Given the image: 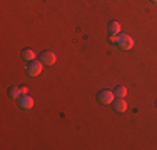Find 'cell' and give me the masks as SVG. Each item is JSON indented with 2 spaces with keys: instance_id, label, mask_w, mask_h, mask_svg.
Segmentation results:
<instances>
[{
  "instance_id": "cell-1",
  "label": "cell",
  "mask_w": 157,
  "mask_h": 150,
  "mask_svg": "<svg viewBox=\"0 0 157 150\" xmlns=\"http://www.w3.org/2000/svg\"><path fill=\"white\" fill-rule=\"evenodd\" d=\"M117 45L122 48V50H130L134 47V39L130 35H119Z\"/></svg>"
},
{
  "instance_id": "cell-2",
  "label": "cell",
  "mask_w": 157,
  "mask_h": 150,
  "mask_svg": "<svg viewBox=\"0 0 157 150\" xmlns=\"http://www.w3.org/2000/svg\"><path fill=\"white\" fill-rule=\"evenodd\" d=\"M42 65H44L42 62H37V60H33L30 65L27 67V73L30 75V77H37V75H40V73H42V69H44Z\"/></svg>"
},
{
  "instance_id": "cell-3",
  "label": "cell",
  "mask_w": 157,
  "mask_h": 150,
  "mask_svg": "<svg viewBox=\"0 0 157 150\" xmlns=\"http://www.w3.org/2000/svg\"><path fill=\"white\" fill-rule=\"evenodd\" d=\"M114 99H115L114 92H109V90H102V92L99 93V102L104 103V105H110L114 102Z\"/></svg>"
},
{
  "instance_id": "cell-4",
  "label": "cell",
  "mask_w": 157,
  "mask_h": 150,
  "mask_svg": "<svg viewBox=\"0 0 157 150\" xmlns=\"http://www.w3.org/2000/svg\"><path fill=\"white\" fill-rule=\"evenodd\" d=\"M18 107H20V110H30L33 107V99L29 95H22L18 100Z\"/></svg>"
},
{
  "instance_id": "cell-5",
  "label": "cell",
  "mask_w": 157,
  "mask_h": 150,
  "mask_svg": "<svg viewBox=\"0 0 157 150\" xmlns=\"http://www.w3.org/2000/svg\"><path fill=\"white\" fill-rule=\"evenodd\" d=\"M40 62L44 65H54L55 63V54L54 52H44L42 57H40Z\"/></svg>"
},
{
  "instance_id": "cell-6",
  "label": "cell",
  "mask_w": 157,
  "mask_h": 150,
  "mask_svg": "<svg viewBox=\"0 0 157 150\" xmlns=\"http://www.w3.org/2000/svg\"><path fill=\"white\" fill-rule=\"evenodd\" d=\"M112 105H114V110L117 112V114H122V112H125V110H127V107H129L124 99H117V100H114V102H112Z\"/></svg>"
},
{
  "instance_id": "cell-7",
  "label": "cell",
  "mask_w": 157,
  "mask_h": 150,
  "mask_svg": "<svg viewBox=\"0 0 157 150\" xmlns=\"http://www.w3.org/2000/svg\"><path fill=\"white\" fill-rule=\"evenodd\" d=\"M121 24L119 22H112V24L109 25V32H110V35H119L121 33Z\"/></svg>"
},
{
  "instance_id": "cell-8",
  "label": "cell",
  "mask_w": 157,
  "mask_h": 150,
  "mask_svg": "<svg viewBox=\"0 0 157 150\" xmlns=\"http://www.w3.org/2000/svg\"><path fill=\"white\" fill-rule=\"evenodd\" d=\"M22 57H24V60H29V62H33L37 57V54L33 50H30V48H27V50H24V54H22Z\"/></svg>"
},
{
  "instance_id": "cell-9",
  "label": "cell",
  "mask_w": 157,
  "mask_h": 150,
  "mask_svg": "<svg viewBox=\"0 0 157 150\" xmlns=\"http://www.w3.org/2000/svg\"><path fill=\"white\" fill-rule=\"evenodd\" d=\"M114 95L117 97V99H124V97L127 95V88L125 87H117L114 90Z\"/></svg>"
},
{
  "instance_id": "cell-10",
  "label": "cell",
  "mask_w": 157,
  "mask_h": 150,
  "mask_svg": "<svg viewBox=\"0 0 157 150\" xmlns=\"http://www.w3.org/2000/svg\"><path fill=\"white\" fill-rule=\"evenodd\" d=\"M9 95L12 97V99H18V97L22 95V90H20V87H12L9 90Z\"/></svg>"
},
{
  "instance_id": "cell-11",
  "label": "cell",
  "mask_w": 157,
  "mask_h": 150,
  "mask_svg": "<svg viewBox=\"0 0 157 150\" xmlns=\"http://www.w3.org/2000/svg\"><path fill=\"white\" fill-rule=\"evenodd\" d=\"M110 40L114 43H117V40H119V35H110Z\"/></svg>"
},
{
  "instance_id": "cell-12",
  "label": "cell",
  "mask_w": 157,
  "mask_h": 150,
  "mask_svg": "<svg viewBox=\"0 0 157 150\" xmlns=\"http://www.w3.org/2000/svg\"><path fill=\"white\" fill-rule=\"evenodd\" d=\"M20 90H22V95H27V92H29L27 87H20Z\"/></svg>"
},
{
  "instance_id": "cell-13",
  "label": "cell",
  "mask_w": 157,
  "mask_h": 150,
  "mask_svg": "<svg viewBox=\"0 0 157 150\" xmlns=\"http://www.w3.org/2000/svg\"><path fill=\"white\" fill-rule=\"evenodd\" d=\"M151 2H154V3H157V0H151Z\"/></svg>"
}]
</instances>
